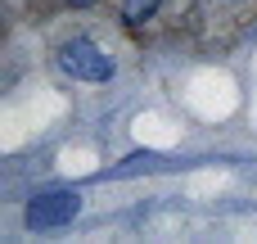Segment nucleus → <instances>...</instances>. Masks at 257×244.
Wrapping results in <instances>:
<instances>
[{"instance_id": "obj_4", "label": "nucleus", "mask_w": 257, "mask_h": 244, "mask_svg": "<svg viewBox=\"0 0 257 244\" xmlns=\"http://www.w3.org/2000/svg\"><path fill=\"white\" fill-rule=\"evenodd\" d=\"M68 5H72V9H86V5H95V0H68Z\"/></svg>"}, {"instance_id": "obj_3", "label": "nucleus", "mask_w": 257, "mask_h": 244, "mask_svg": "<svg viewBox=\"0 0 257 244\" xmlns=\"http://www.w3.org/2000/svg\"><path fill=\"white\" fill-rule=\"evenodd\" d=\"M154 5H158V0H126V9H122V18H126V23L136 27L140 18H149V14H154Z\"/></svg>"}, {"instance_id": "obj_2", "label": "nucleus", "mask_w": 257, "mask_h": 244, "mask_svg": "<svg viewBox=\"0 0 257 244\" xmlns=\"http://www.w3.org/2000/svg\"><path fill=\"white\" fill-rule=\"evenodd\" d=\"M77 208H81V199L72 190H45L27 204V226H63L77 217Z\"/></svg>"}, {"instance_id": "obj_1", "label": "nucleus", "mask_w": 257, "mask_h": 244, "mask_svg": "<svg viewBox=\"0 0 257 244\" xmlns=\"http://www.w3.org/2000/svg\"><path fill=\"white\" fill-rule=\"evenodd\" d=\"M54 59H59V72H63V77H77V82H108V77H113V59H108L95 41H86V36L63 41Z\"/></svg>"}]
</instances>
